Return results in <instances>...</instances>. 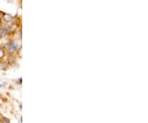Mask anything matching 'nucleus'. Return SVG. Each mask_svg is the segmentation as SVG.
<instances>
[{
    "instance_id": "obj_6",
    "label": "nucleus",
    "mask_w": 148,
    "mask_h": 123,
    "mask_svg": "<svg viewBox=\"0 0 148 123\" xmlns=\"http://www.w3.org/2000/svg\"><path fill=\"white\" fill-rule=\"evenodd\" d=\"M3 35V29L2 24H0V38H2Z\"/></svg>"
},
{
    "instance_id": "obj_7",
    "label": "nucleus",
    "mask_w": 148,
    "mask_h": 123,
    "mask_svg": "<svg viewBox=\"0 0 148 123\" xmlns=\"http://www.w3.org/2000/svg\"><path fill=\"white\" fill-rule=\"evenodd\" d=\"M1 87H2V85H1V84H0V88H1Z\"/></svg>"
},
{
    "instance_id": "obj_3",
    "label": "nucleus",
    "mask_w": 148,
    "mask_h": 123,
    "mask_svg": "<svg viewBox=\"0 0 148 123\" xmlns=\"http://www.w3.org/2000/svg\"><path fill=\"white\" fill-rule=\"evenodd\" d=\"M3 20L6 21H11L12 20V17L11 15H8V14H3Z\"/></svg>"
},
{
    "instance_id": "obj_4",
    "label": "nucleus",
    "mask_w": 148,
    "mask_h": 123,
    "mask_svg": "<svg viewBox=\"0 0 148 123\" xmlns=\"http://www.w3.org/2000/svg\"><path fill=\"white\" fill-rule=\"evenodd\" d=\"M0 123H10V121L8 118L2 117L0 119Z\"/></svg>"
},
{
    "instance_id": "obj_2",
    "label": "nucleus",
    "mask_w": 148,
    "mask_h": 123,
    "mask_svg": "<svg viewBox=\"0 0 148 123\" xmlns=\"http://www.w3.org/2000/svg\"><path fill=\"white\" fill-rule=\"evenodd\" d=\"M3 33H5V34L10 33L12 30L10 25H6V26H4V27H3Z\"/></svg>"
},
{
    "instance_id": "obj_1",
    "label": "nucleus",
    "mask_w": 148,
    "mask_h": 123,
    "mask_svg": "<svg viewBox=\"0 0 148 123\" xmlns=\"http://www.w3.org/2000/svg\"><path fill=\"white\" fill-rule=\"evenodd\" d=\"M17 47H18V46H17V44L15 41H11L9 44H8V50L10 51V52H14V51H16V50H17Z\"/></svg>"
},
{
    "instance_id": "obj_5",
    "label": "nucleus",
    "mask_w": 148,
    "mask_h": 123,
    "mask_svg": "<svg viewBox=\"0 0 148 123\" xmlns=\"http://www.w3.org/2000/svg\"><path fill=\"white\" fill-rule=\"evenodd\" d=\"M4 55H5V52L3 50V49L0 47V58H3L4 56Z\"/></svg>"
}]
</instances>
